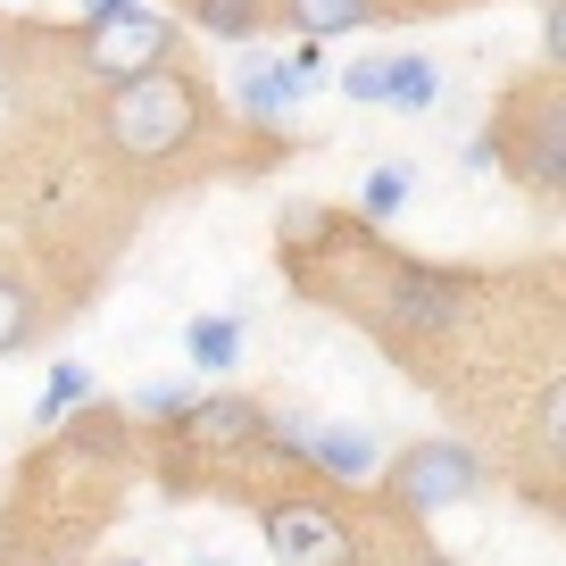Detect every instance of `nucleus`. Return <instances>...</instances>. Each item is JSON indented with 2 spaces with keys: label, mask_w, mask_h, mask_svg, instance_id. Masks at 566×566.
I'll list each match as a JSON object with an SVG mask.
<instances>
[{
  "label": "nucleus",
  "mask_w": 566,
  "mask_h": 566,
  "mask_svg": "<svg viewBox=\"0 0 566 566\" xmlns=\"http://www.w3.org/2000/svg\"><path fill=\"white\" fill-rule=\"evenodd\" d=\"M200 117H209V101H200L192 75L176 67H150V75H125V84H108V142H117L125 159H176V150H192Z\"/></svg>",
  "instance_id": "obj_1"
},
{
  "label": "nucleus",
  "mask_w": 566,
  "mask_h": 566,
  "mask_svg": "<svg viewBox=\"0 0 566 566\" xmlns=\"http://www.w3.org/2000/svg\"><path fill=\"white\" fill-rule=\"evenodd\" d=\"M400 516H433V509H467L483 492V459L467 442H408L391 467H375Z\"/></svg>",
  "instance_id": "obj_2"
},
{
  "label": "nucleus",
  "mask_w": 566,
  "mask_h": 566,
  "mask_svg": "<svg viewBox=\"0 0 566 566\" xmlns=\"http://www.w3.org/2000/svg\"><path fill=\"white\" fill-rule=\"evenodd\" d=\"M266 549H275V566H358V533L342 525L325 500H308V492H283V500H266Z\"/></svg>",
  "instance_id": "obj_3"
},
{
  "label": "nucleus",
  "mask_w": 566,
  "mask_h": 566,
  "mask_svg": "<svg viewBox=\"0 0 566 566\" xmlns=\"http://www.w3.org/2000/svg\"><path fill=\"white\" fill-rule=\"evenodd\" d=\"M176 59V25L159 18V9H108V18H92L84 34V67L101 75V84H125V75H150Z\"/></svg>",
  "instance_id": "obj_4"
},
{
  "label": "nucleus",
  "mask_w": 566,
  "mask_h": 566,
  "mask_svg": "<svg viewBox=\"0 0 566 566\" xmlns=\"http://www.w3.org/2000/svg\"><path fill=\"white\" fill-rule=\"evenodd\" d=\"M275 433V450H301V459H317L334 483H375V467H384V450H375L367 424H317V417H283L266 424Z\"/></svg>",
  "instance_id": "obj_5"
},
{
  "label": "nucleus",
  "mask_w": 566,
  "mask_h": 566,
  "mask_svg": "<svg viewBox=\"0 0 566 566\" xmlns=\"http://www.w3.org/2000/svg\"><path fill=\"white\" fill-rule=\"evenodd\" d=\"M459 301H467V283L459 275H433V266H391V283H384V317L391 325H408V334H433V325H450L459 317Z\"/></svg>",
  "instance_id": "obj_6"
},
{
  "label": "nucleus",
  "mask_w": 566,
  "mask_h": 566,
  "mask_svg": "<svg viewBox=\"0 0 566 566\" xmlns=\"http://www.w3.org/2000/svg\"><path fill=\"white\" fill-rule=\"evenodd\" d=\"M516 176L533 192H558L566 184V101H533V125L516 142Z\"/></svg>",
  "instance_id": "obj_7"
},
{
  "label": "nucleus",
  "mask_w": 566,
  "mask_h": 566,
  "mask_svg": "<svg viewBox=\"0 0 566 566\" xmlns=\"http://www.w3.org/2000/svg\"><path fill=\"white\" fill-rule=\"evenodd\" d=\"M301 75L292 67H266V59H242V117L250 125H283L292 108H301Z\"/></svg>",
  "instance_id": "obj_8"
},
{
  "label": "nucleus",
  "mask_w": 566,
  "mask_h": 566,
  "mask_svg": "<svg viewBox=\"0 0 566 566\" xmlns=\"http://www.w3.org/2000/svg\"><path fill=\"white\" fill-rule=\"evenodd\" d=\"M283 18H292V34L334 42V34H358V25H375V18H384V0H283Z\"/></svg>",
  "instance_id": "obj_9"
},
{
  "label": "nucleus",
  "mask_w": 566,
  "mask_h": 566,
  "mask_svg": "<svg viewBox=\"0 0 566 566\" xmlns=\"http://www.w3.org/2000/svg\"><path fill=\"white\" fill-rule=\"evenodd\" d=\"M184 350H192L200 375H233L242 367V317H200L192 334H184Z\"/></svg>",
  "instance_id": "obj_10"
},
{
  "label": "nucleus",
  "mask_w": 566,
  "mask_h": 566,
  "mask_svg": "<svg viewBox=\"0 0 566 566\" xmlns=\"http://www.w3.org/2000/svg\"><path fill=\"white\" fill-rule=\"evenodd\" d=\"M184 9H192V25H200V34H217V42H250L266 18H275L266 0H184Z\"/></svg>",
  "instance_id": "obj_11"
},
{
  "label": "nucleus",
  "mask_w": 566,
  "mask_h": 566,
  "mask_svg": "<svg viewBox=\"0 0 566 566\" xmlns=\"http://www.w3.org/2000/svg\"><path fill=\"white\" fill-rule=\"evenodd\" d=\"M433 92H442V75L424 67V59H391V75H384V101L400 108V117H424V108H433Z\"/></svg>",
  "instance_id": "obj_12"
},
{
  "label": "nucleus",
  "mask_w": 566,
  "mask_h": 566,
  "mask_svg": "<svg viewBox=\"0 0 566 566\" xmlns=\"http://www.w3.org/2000/svg\"><path fill=\"white\" fill-rule=\"evenodd\" d=\"M400 200H408V167H400V159H391V167H375V176L358 184V217H367V226H384V217L400 209Z\"/></svg>",
  "instance_id": "obj_13"
},
{
  "label": "nucleus",
  "mask_w": 566,
  "mask_h": 566,
  "mask_svg": "<svg viewBox=\"0 0 566 566\" xmlns=\"http://www.w3.org/2000/svg\"><path fill=\"white\" fill-rule=\"evenodd\" d=\"M84 391H92V367L59 358V367H51V391H42V408H34V417H42V424H67V408L84 400Z\"/></svg>",
  "instance_id": "obj_14"
},
{
  "label": "nucleus",
  "mask_w": 566,
  "mask_h": 566,
  "mask_svg": "<svg viewBox=\"0 0 566 566\" xmlns=\"http://www.w3.org/2000/svg\"><path fill=\"white\" fill-rule=\"evenodd\" d=\"M25 334H34V292L0 275V358H9V350H25Z\"/></svg>",
  "instance_id": "obj_15"
},
{
  "label": "nucleus",
  "mask_w": 566,
  "mask_h": 566,
  "mask_svg": "<svg viewBox=\"0 0 566 566\" xmlns=\"http://www.w3.org/2000/svg\"><path fill=\"white\" fill-rule=\"evenodd\" d=\"M384 75H391V59H358V67H342V92L358 108H384Z\"/></svg>",
  "instance_id": "obj_16"
},
{
  "label": "nucleus",
  "mask_w": 566,
  "mask_h": 566,
  "mask_svg": "<svg viewBox=\"0 0 566 566\" xmlns=\"http://www.w3.org/2000/svg\"><path fill=\"white\" fill-rule=\"evenodd\" d=\"M134 408H142V417H184V408H192V391H184V384H142Z\"/></svg>",
  "instance_id": "obj_17"
},
{
  "label": "nucleus",
  "mask_w": 566,
  "mask_h": 566,
  "mask_svg": "<svg viewBox=\"0 0 566 566\" xmlns=\"http://www.w3.org/2000/svg\"><path fill=\"white\" fill-rule=\"evenodd\" d=\"M283 67H292V75H301V84H317V75H325V51H317V42H301V51H292V59H283Z\"/></svg>",
  "instance_id": "obj_18"
},
{
  "label": "nucleus",
  "mask_w": 566,
  "mask_h": 566,
  "mask_svg": "<svg viewBox=\"0 0 566 566\" xmlns=\"http://www.w3.org/2000/svg\"><path fill=\"white\" fill-rule=\"evenodd\" d=\"M108 9H142V0H84V18H108Z\"/></svg>",
  "instance_id": "obj_19"
},
{
  "label": "nucleus",
  "mask_w": 566,
  "mask_h": 566,
  "mask_svg": "<svg viewBox=\"0 0 566 566\" xmlns=\"http://www.w3.org/2000/svg\"><path fill=\"white\" fill-rule=\"evenodd\" d=\"M424 566H450V558H424Z\"/></svg>",
  "instance_id": "obj_20"
}]
</instances>
